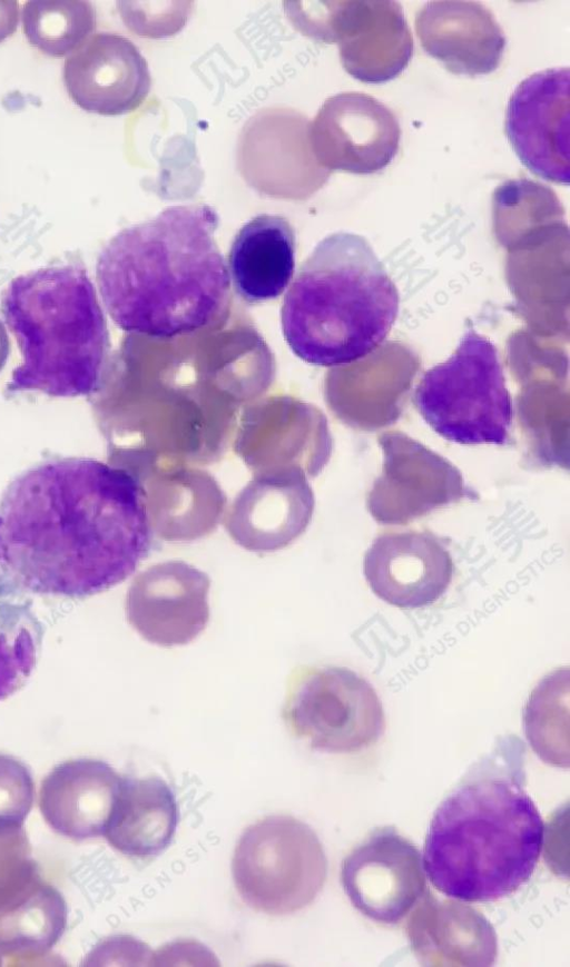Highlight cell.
<instances>
[{"label": "cell", "mask_w": 570, "mask_h": 967, "mask_svg": "<svg viewBox=\"0 0 570 967\" xmlns=\"http://www.w3.org/2000/svg\"><path fill=\"white\" fill-rule=\"evenodd\" d=\"M151 531L146 490L130 471L50 458L18 475L0 499V572L23 591L90 596L135 572Z\"/></svg>", "instance_id": "1"}, {"label": "cell", "mask_w": 570, "mask_h": 967, "mask_svg": "<svg viewBox=\"0 0 570 967\" xmlns=\"http://www.w3.org/2000/svg\"><path fill=\"white\" fill-rule=\"evenodd\" d=\"M523 763L522 741L503 737L440 802L422 858L440 892L489 902L512 895L531 878L544 825L524 789Z\"/></svg>", "instance_id": "2"}, {"label": "cell", "mask_w": 570, "mask_h": 967, "mask_svg": "<svg viewBox=\"0 0 570 967\" xmlns=\"http://www.w3.org/2000/svg\"><path fill=\"white\" fill-rule=\"evenodd\" d=\"M208 205L173 206L105 246L97 282L108 314L127 333L169 338L215 320L230 279Z\"/></svg>", "instance_id": "3"}, {"label": "cell", "mask_w": 570, "mask_h": 967, "mask_svg": "<svg viewBox=\"0 0 570 967\" xmlns=\"http://www.w3.org/2000/svg\"><path fill=\"white\" fill-rule=\"evenodd\" d=\"M399 309L397 287L367 239L340 231L322 239L292 279L282 329L302 361L337 367L382 345Z\"/></svg>", "instance_id": "4"}, {"label": "cell", "mask_w": 570, "mask_h": 967, "mask_svg": "<svg viewBox=\"0 0 570 967\" xmlns=\"http://www.w3.org/2000/svg\"><path fill=\"white\" fill-rule=\"evenodd\" d=\"M2 313L22 355L7 392L58 397L98 392L109 334L83 268L48 267L14 278L3 295Z\"/></svg>", "instance_id": "5"}, {"label": "cell", "mask_w": 570, "mask_h": 967, "mask_svg": "<svg viewBox=\"0 0 570 967\" xmlns=\"http://www.w3.org/2000/svg\"><path fill=\"white\" fill-rule=\"evenodd\" d=\"M424 421L459 444H504L513 408L494 344L469 329L455 352L426 371L414 392Z\"/></svg>", "instance_id": "6"}, {"label": "cell", "mask_w": 570, "mask_h": 967, "mask_svg": "<svg viewBox=\"0 0 570 967\" xmlns=\"http://www.w3.org/2000/svg\"><path fill=\"white\" fill-rule=\"evenodd\" d=\"M232 876L252 909L273 916L308 906L322 890L327 859L314 830L285 815L268 816L240 836Z\"/></svg>", "instance_id": "7"}, {"label": "cell", "mask_w": 570, "mask_h": 967, "mask_svg": "<svg viewBox=\"0 0 570 967\" xmlns=\"http://www.w3.org/2000/svg\"><path fill=\"white\" fill-rule=\"evenodd\" d=\"M283 714L309 747L340 754L375 746L386 724L374 687L358 672L331 664L304 667L294 675Z\"/></svg>", "instance_id": "8"}, {"label": "cell", "mask_w": 570, "mask_h": 967, "mask_svg": "<svg viewBox=\"0 0 570 967\" xmlns=\"http://www.w3.org/2000/svg\"><path fill=\"white\" fill-rule=\"evenodd\" d=\"M284 8L305 36L337 42L343 68L362 82L390 81L412 58V34L396 1H285Z\"/></svg>", "instance_id": "9"}, {"label": "cell", "mask_w": 570, "mask_h": 967, "mask_svg": "<svg viewBox=\"0 0 570 967\" xmlns=\"http://www.w3.org/2000/svg\"><path fill=\"white\" fill-rule=\"evenodd\" d=\"M341 882L355 909L384 925L403 920L428 889L419 849L390 826L373 830L344 858Z\"/></svg>", "instance_id": "10"}, {"label": "cell", "mask_w": 570, "mask_h": 967, "mask_svg": "<svg viewBox=\"0 0 570 967\" xmlns=\"http://www.w3.org/2000/svg\"><path fill=\"white\" fill-rule=\"evenodd\" d=\"M400 138L394 114L362 92L327 98L307 129L308 146L320 167L358 175L385 168L399 150Z\"/></svg>", "instance_id": "11"}, {"label": "cell", "mask_w": 570, "mask_h": 967, "mask_svg": "<svg viewBox=\"0 0 570 967\" xmlns=\"http://www.w3.org/2000/svg\"><path fill=\"white\" fill-rule=\"evenodd\" d=\"M569 68L535 72L510 97L505 134L520 161L537 176L569 184Z\"/></svg>", "instance_id": "12"}, {"label": "cell", "mask_w": 570, "mask_h": 967, "mask_svg": "<svg viewBox=\"0 0 570 967\" xmlns=\"http://www.w3.org/2000/svg\"><path fill=\"white\" fill-rule=\"evenodd\" d=\"M206 574L184 562L154 565L128 590L126 615L146 641L160 647L195 640L209 620Z\"/></svg>", "instance_id": "13"}, {"label": "cell", "mask_w": 570, "mask_h": 967, "mask_svg": "<svg viewBox=\"0 0 570 967\" xmlns=\"http://www.w3.org/2000/svg\"><path fill=\"white\" fill-rule=\"evenodd\" d=\"M380 440L384 473L368 497L377 522L405 523L463 495L461 474L442 456L404 435L386 434Z\"/></svg>", "instance_id": "14"}, {"label": "cell", "mask_w": 570, "mask_h": 967, "mask_svg": "<svg viewBox=\"0 0 570 967\" xmlns=\"http://www.w3.org/2000/svg\"><path fill=\"white\" fill-rule=\"evenodd\" d=\"M364 576L374 594L400 609L436 602L453 576V561L431 532H389L379 535L363 560Z\"/></svg>", "instance_id": "15"}, {"label": "cell", "mask_w": 570, "mask_h": 967, "mask_svg": "<svg viewBox=\"0 0 570 967\" xmlns=\"http://www.w3.org/2000/svg\"><path fill=\"white\" fill-rule=\"evenodd\" d=\"M63 80L76 105L105 116L135 110L151 86L148 63L136 45L106 32L91 36L66 59Z\"/></svg>", "instance_id": "16"}, {"label": "cell", "mask_w": 570, "mask_h": 967, "mask_svg": "<svg viewBox=\"0 0 570 967\" xmlns=\"http://www.w3.org/2000/svg\"><path fill=\"white\" fill-rule=\"evenodd\" d=\"M313 504L301 467L261 472L235 502L228 531L247 550L275 551L305 530Z\"/></svg>", "instance_id": "17"}, {"label": "cell", "mask_w": 570, "mask_h": 967, "mask_svg": "<svg viewBox=\"0 0 570 967\" xmlns=\"http://www.w3.org/2000/svg\"><path fill=\"white\" fill-rule=\"evenodd\" d=\"M415 29L424 51L453 73L488 75L501 63L505 36L479 2H428L416 13Z\"/></svg>", "instance_id": "18"}, {"label": "cell", "mask_w": 570, "mask_h": 967, "mask_svg": "<svg viewBox=\"0 0 570 967\" xmlns=\"http://www.w3.org/2000/svg\"><path fill=\"white\" fill-rule=\"evenodd\" d=\"M410 914L405 931L422 965L478 967L495 963V930L475 908L441 900L426 889Z\"/></svg>", "instance_id": "19"}, {"label": "cell", "mask_w": 570, "mask_h": 967, "mask_svg": "<svg viewBox=\"0 0 570 967\" xmlns=\"http://www.w3.org/2000/svg\"><path fill=\"white\" fill-rule=\"evenodd\" d=\"M122 776L95 759L69 760L42 780L39 808L47 823L75 840L105 835Z\"/></svg>", "instance_id": "20"}, {"label": "cell", "mask_w": 570, "mask_h": 967, "mask_svg": "<svg viewBox=\"0 0 570 967\" xmlns=\"http://www.w3.org/2000/svg\"><path fill=\"white\" fill-rule=\"evenodd\" d=\"M295 231L284 217L258 215L236 234L227 269L237 295L255 304L277 298L295 270Z\"/></svg>", "instance_id": "21"}, {"label": "cell", "mask_w": 570, "mask_h": 967, "mask_svg": "<svg viewBox=\"0 0 570 967\" xmlns=\"http://www.w3.org/2000/svg\"><path fill=\"white\" fill-rule=\"evenodd\" d=\"M177 823L176 797L164 780L122 777L104 836L124 855L142 858L165 850Z\"/></svg>", "instance_id": "22"}, {"label": "cell", "mask_w": 570, "mask_h": 967, "mask_svg": "<svg viewBox=\"0 0 570 967\" xmlns=\"http://www.w3.org/2000/svg\"><path fill=\"white\" fill-rule=\"evenodd\" d=\"M67 924L61 894L42 881L29 896L0 914V965L6 958L40 957L59 940Z\"/></svg>", "instance_id": "23"}, {"label": "cell", "mask_w": 570, "mask_h": 967, "mask_svg": "<svg viewBox=\"0 0 570 967\" xmlns=\"http://www.w3.org/2000/svg\"><path fill=\"white\" fill-rule=\"evenodd\" d=\"M22 26L32 46L49 56L62 57L95 30L96 13L83 0H30L23 6Z\"/></svg>", "instance_id": "24"}, {"label": "cell", "mask_w": 570, "mask_h": 967, "mask_svg": "<svg viewBox=\"0 0 570 967\" xmlns=\"http://www.w3.org/2000/svg\"><path fill=\"white\" fill-rule=\"evenodd\" d=\"M42 881L24 828L0 831V914L24 899Z\"/></svg>", "instance_id": "25"}, {"label": "cell", "mask_w": 570, "mask_h": 967, "mask_svg": "<svg viewBox=\"0 0 570 967\" xmlns=\"http://www.w3.org/2000/svg\"><path fill=\"white\" fill-rule=\"evenodd\" d=\"M33 797L29 769L10 756L0 754V831L23 827Z\"/></svg>", "instance_id": "26"}, {"label": "cell", "mask_w": 570, "mask_h": 967, "mask_svg": "<svg viewBox=\"0 0 570 967\" xmlns=\"http://www.w3.org/2000/svg\"><path fill=\"white\" fill-rule=\"evenodd\" d=\"M18 19V2L16 0H0V42L16 31Z\"/></svg>", "instance_id": "27"}, {"label": "cell", "mask_w": 570, "mask_h": 967, "mask_svg": "<svg viewBox=\"0 0 570 967\" xmlns=\"http://www.w3.org/2000/svg\"><path fill=\"white\" fill-rule=\"evenodd\" d=\"M10 353V343L7 330L0 322V372L3 368Z\"/></svg>", "instance_id": "28"}]
</instances>
